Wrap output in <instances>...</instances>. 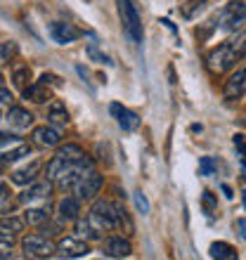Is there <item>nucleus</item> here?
Segmentation results:
<instances>
[{"label": "nucleus", "instance_id": "1", "mask_svg": "<svg viewBox=\"0 0 246 260\" xmlns=\"http://www.w3.org/2000/svg\"><path fill=\"white\" fill-rule=\"evenodd\" d=\"M90 218L104 230H121L123 225L133 230V222L126 215V208H121L114 201H107V199H95V204L90 208Z\"/></svg>", "mask_w": 246, "mask_h": 260}, {"label": "nucleus", "instance_id": "2", "mask_svg": "<svg viewBox=\"0 0 246 260\" xmlns=\"http://www.w3.org/2000/svg\"><path fill=\"white\" fill-rule=\"evenodd\" d=\"M118 12H121V21L133 43H142V19H140V10H137L135 0H116Z\"/></svg>", "mask_w": 246, "mask_h": 260}, {"label": "nucleus", "instance_id": "3", "mask_svg": "<svg viewBox=\"0 0 246 260\" xmlns=\"http://www.w3.org/2000/svg\"><path fill=\"white\" fill-rule=\"evenodd\" d=\"M21 248L31 258H50L57 251V244L45 234H26L21 237Z\"/></svg>", "mask_w": 246, "mask_h": 260}, {"label": "nucleus", "instance_id": "4", "mask_svg": "<svg viewBox=\"0 0 246 260\" xmlns=\"http://www.w3.org/2000/svg\"><path fill=\"white\" fill-rule=\"evenodd\" d=\"M241 57L237 52V45L234 43H220L218 48L213 50L211 55H208V67L213 71H227V69H232L234 64L239 62Z\"/></svg>", "mask_w": 246, "mask_h": 260}, {"label": "nucleus", "instance_id": "5", "mask_svg": "<svg viewBox=\"0 0 246 260\" xmlns=\"http://www.w3.org/2000/svg\"><path fill=\"white\" fill-rule=\"evenodd\" d=\"M102 187H104L102 175L97 171H88L71 189H74V197H78L81 201H93V199H97V194H100Z\"/></svg>", "mask_w": 246, "mask_h": 260}, {"label": "nucleus", "instance_id": "6", "mask_svg": "<svg viewBox=\"0 0 246 260\" xmlns=\"http://www.w3.org/2000/svg\"><path fill=\"white\" fill-rule=\"evenodd\" d=\"M246 24V3L244 0H232L225 7V12L220 17V26L225 31H239Z\"/></svg>", "mask_w": 246, "mask_h": 260}, {"label": "nucleus", "instance_id": "7", "mask_svg": "<svg viewBox=\"0 0 246 260\" xmlns=\"http://www.w3.org/2000/svg\"><path fill=\"white\" fill-rule=\"evenodd\" d=\"M31 140H34V144L45 147V149L59 147L62 144V128H57V125H52V123L38 125V128H34V133H31Z\"/></svg>", "mask_w": 246, "mask_h": 260}, {"label": "nucleus", "instance_id": "8", "mask_svg": "<svg viewBox=\"0 0 246 260\" xmlns=\"http://www.w3.org/2000/svg\"><path fill=\"white\" fill-rule=\"evenodd\" d=\"M109 111H111V116L116 118V123L121 125L126 133H133V130H137L140 125H142V118L137 116L135 111H130L128 107H123V104H118V102L111 104Z\"/></svg>", "mask_w": 246, "mask_h": 260}, {"label": "nucleus", "instance_id": "9", "mask_svg": "<svg viewBox=\"0 0 246 260\" xmlns=\"http://www.w3.org/2000/svg\"><path fill=\"white\" fill-rule=\"evenodd\" d=\"M57 251L64 258H83L90 253V246L81 237H62V239H57Z\"/></svg>", "mask_w": 246, "mask_h": 260}, {"label": "nucleus", "instance_id": "10", "mask_svg": "<svg viewBox=\"0 0 246 260\" xmlns=\"http://www.w3.org/2000/svg\"><path fill=\"white\" fill-rule=\"evenodd\" d=\"M50 194H52V180H36L19 194V201L21 204H34V201H41V199H50Z\"/></svg>", "mask_w": 246, "mask_h": 260}, {"label": "nucleus", "instance_id": "11", "mask_svg": "<svg viewBox=\"0 0 246 260\" xmlns=\"http://www.w3.org/2000/svg\"><path fill=\"white\" fill-rule=\"evenodd\" d=\"M130 253H133V246L123 237H107L102 241V255L107 258H128Z\"/></svg>", "mask_w": 246, "mask_h": 260}, {"label": "nucleus", "instance_id": "12", "mask_svg": "<svg viewBox=\"0 0 246 260\" xmlns=\"http://www.w3.org/2000/svg\"><path fill=\"white\" fill-rule=\"evenodd\" d=\"M57 218L59 222H76L81 218V199L78 197H64L57 204Z\"/></svg>", "mask_w": 246, "mask_h": 260}, {"label": "nucleus", "instance_id": "13", "mask_svg": "<svg viewBox=\"0 0 246 260\" xmlns=\"http://www.w3.org/2000/svg\"><path fill=\"white\" fill-rule=\"evenodd\" d=\"M244 92H246V67L237 69V71L225 81V88H223L225 100H237V97H241Z\"/></svg>", "mask_w": 246, "mask_h": 260}, {"label": "nucleus", "instance_id": "14", "mask_svg": "<svg viewBox=\"0 0 246 260\" xmlns=\"http://www.w3.org/2000/svg\"><path fill=\"white\" fill-rule=\"evenodd\" d=\"M50 36H52V41L59 43V45H69V43H74L76 38H81V31L74 28L71 24H62V21H57V24L50 26Z\"/></svg>", "mask_w": 246, "mask_h": 260}, {"label": "nucleus", "instance_id": "15", "mask_svg": "<svg viewBox=\"0 0 246 260\" xmlns=\"http://www.w3.org/2000/svg\"><path fill=\"white\" fill-rule=\"evenodd\" d=\"M74 232L76 237H81V239H90V241H97L102 239V234H100V225H97L95 220L90 218H78L74 222Z\"/></svg>", "mask_w": 246, "mask_h": 260}, {"label": "nucleus", "instance_id": "16", "mask_svg": "<svg viewBox=\"0 0 246 260\" xmlns=\"http://www.w3.org/2000/svg\"><path fill=\"white\" fill-rule=\"evenodd\" d=\"M21 97L34 104H45L50 100V90H48V85H43V83L38 81V83H31V85H26V88L21 90Z\"/></svg>", "mask_w": 246, "mask_h": 260}, {"label": "nucleus", "instance_id": "17", "mask_svg": "<svg viewBox=\"0 0 246 260\" xmlns=\"http://www.w3.org/2000/svg\"><path fill=\"white\" fill-rule=\"evenodd\" d=\"M48 123L57 125V128H64V125H69V111L67 107L59 102V100H52L48 107Z\"/></svg>", "mask_w": 246, "mask_h": 260}, {"label": "nucleus", "instance_id": "18", "mask_svg": "<svg viewBox=\"0 0 246 260\" xmlns=\"http://www.w3.org/2000/svg\"><path fill=\"white\" fill-rule=\"evenodd\" d=\"M5 118L14 125V128H28V125L34 123V114L26 109H21V107H10Z\"/></svg>", "mask_w": 246, "mask_h": 260}, {"label": "nucleus", "instance_id": "19", "mask_svg": "<svg viewBox=\"0 0 246 260\" xmlns=\"http://www.w3.org/2000/svg\"><path fill=\"white\" fill-rule=\"evenodd\" d=\"M38 171H41V164H38V161H34V164L26 166V168L14 171L12 173V182H14V185H21V187H28L31 182H36V175H38Z\"/></svg>", "mask_w": 246, "mask_h": 260}, {"label": "nucleus", "instance_id": "20", "mask_svg": "<svg viewBox=\"0 0 246 260\" xmlns=\"http://www.w3.org/2000/svg\"><path fill=\"white\" fill-rule=\"evenodd\" d=\"M208 255L218 260H234L237 258V251L230 244H225V241H213L211 248H208Z\"/></svg>", "mask_w": 246, "mask_h": 260}, {"label": "nucleus", "instance_id": "21", "mask_svg": "<svg viewBox=\"0 0 246 260\" xmlns=\"http://www.w3.org/2000/svg\"><path fill=\"white\" fill-rule=\"evenodd\" d=\"M55 156L64 158V161H78L81 156H85V151L81 149V144L67 142V144H59V147H57V154H55Z\"/></svg>", "mask_w": 246, "mask_h": 260}, {"label": "nucleus", "instance_id": "22", "mask_svg": "<svg viewBox=\"0 0 246 260\" xmlns=\"http://www.w3.org/2000/svg\"><path fill=\"white\" fill-rule=\"evenodd\" d=\"M24 220H26V225L41 227L50 220V211L48 208H26V211H24Z\"/></svg>", "mask_w": 246, "mask_h": 260}, {"label": "nucleus", "instance_id": "23", "mask_svg": "<svg viewBox=\"0 0 246 260\" xmlns=\"http://www.w3.org/2000/svg\"><path fill=\"white\" fill-rule=\"evenodd\" d=\"M26 156H31V144H26V142H19L14 149H10V151H3V164H14V161H21V158H26Z\"/></svg>", "mask_w": 246, "mask_h": 260}, {"label": "nucleus", "instance_id": "24", "mask_svg": "<svg viewBox=\"0 0 246 260\" xmlns=\"http://www.w3.org/2000/svg\"><path fill=\"white\" fill-rule=\"evenodd\" d=\"M31 69L26 67V64H14L12 67V83L14 85H19L21 90L26 88V85H31Z\"/></svg>", "mask_w": 246, "mask_h": 260}, {"label": "nucleus", "instance_id": "25", "mask_svg": "<svg viewBox=\"0 0 246 260\" xmlns=\"http://www.w3.org/2000/svg\"><path fill=\"white\" fill-rule=\"evenodd\" d=\"M24 225H26V220H24V215H21V218H17V215H12V218H7V215H3V232L19 234L21 230H24Z\"/></svg>", "mask_w": 246, "mask_h": 260}, {"label": "nucleus", "instance_id": "26", "mask_svg": "<svg viewBox=\"0 0 246 260\" xmlns=\"http://www.w3.org/2000/svg\"><path fill=\"white\" fill-rule=\"evenodd\" d=\"M19 52V48H17V43L14 41H3V48H0V62L3 64H10L12 62V57Z\"/></svg>", "mask_w": 246, "mask_h": 260}, {"label": "nucleus", "instance_id": "27", "mask_svg": "<svg viewBox=\"0 0 246 260\" xmlns=\"http://www.w3.org/2000/svg\"><path fill=\"white\" fill-rule=\"evenodd\" d=\"M216 171H218V164H216V158H211V156H201V158H199V175L208 178V175H213Z\"/></svg>", "mask_w": 246, "mask_h": 260}, {"label": "nucleus", "instance_id": "28", "mask_svg": "<svg viewBox=\"0 0 246 260\" xmlns=\"http://www.w3.org/2000/svg\"><path fill=\"white\" fill-rule=\"evenodd\" d=\"M133 199H135L137 211L142 213V215H147V213H149V201H147V197L142 194V189H135V192H133Z\"/></svg>", "mask_w": 246, "mask_h": 260}, {"label": "nucleus", "instance_id": "29", "mask_svg": "<svg viewBox=\"0 0 246 260\" xmlns=\"http://www.w3.org/2000/svg\"><path fill=\"white\" fill-rule=\"evenodd\" d=\"M88 57H90V59H95V62H100V64H111V59L97 50L95 43H90V45H88Z\"/></svg>", "mask_w": 246, "mask_h": 260}, {"label": "nucleus", "instance_id": "30", "mask_svg": "<svg viewBox=\"0 0 246 260\" xmlns=\"http://www.w3.org/2000/svg\"><path fill=\"white\" fill-rule=\"evenodd\" d=\"M234 149H237V154H239V158H241V164L246 166V137L244 135H234Z\"/></svg>", "mask_w": 246, "mask_h": 260}, {"label": "nucleus", "instance_id": "31", "mask_svg": "<svg viewBox=\"0 0 246 260\" xmlns=\"http://www.w3.org/2000/svg\"><path fill=\"white\" fill-rule=\"evenodd\" d=\"M201 204H204V211L206 213H213V211H216V206H218V204H216V197H213L211 192L201 194Z\"/></svg>", "mask_w": 246, "mask_h": 260}, {"label": "nucleus", "instance_id": "32", "mask_svg": "<svg viewBox=\"0 0 246 260\" xmlns=\"http://www.w3.org/2000/svg\"><path fill=\"white\" fill-rule=\"evenodd\" d=\"M62 230V225H57V222H45V225H41V234H45V237H57Z\"/></svg>", "mask_w": 246, "mask_h": 260}, {"label": "nucleus", "instance_id": "33", "mask_svg": "<svg viewBox=\"0 0 246 260\" xmlns=\"http://www.w3.org/2000/svg\"><path fill=\"white\" fill-rule=\"evenodd\" d=\"M3 149H7V144H19V142H24L19 135H12V133H7V130H3Z\"/></svg>", "mask_w": 246, "mask_h": 260}, {"label": "nucleus", "instance_id": "34", "mask_svg": "<svg viewBox=\"0 0 246 260\" xmlns=\"http://www.w3.org/2000/svg\"><path fill=\"white\" fill-rule=\"evenodd\" d=\"M41 83L43 85H59V78L55 74H43L41 76Z\"/></svg>", "mask_w": 246, "mask_h": 260}, {"label": "nucleus", "instance_id": "35", "mask_svg": "<svg viewBox=\"0 0 246 260\" xmlns=\"http://www.w3.org/2000/svg\"><path fill=\"white\" fill-rule=\"evenodd\" d=\"M0 97H3V100H0V102H3V107H10V104H12V95H10L7 85H3V88H0Z\"/></svg>", "mask_w": 246, "mask_h": 260}, {"label": "nucleus", "instance_id": "36", "mask_svg": "<svg viewBox=\"0 0 246 260\" xmlns=\"http://www.w3.org/2000/svg\"><path fill=\"white\" fill-rule=\"evenodd\" d=\"M234 227H237V232H239V237L246 241V218H239L237 222H234Z\"/></svg>", "mask_w": 246, "mask_h": 260}, {"label": "nucleus", "instance_id": "37", "mask_svg": "<svg viewBox=\"0 0 246 260\" xmlns=\"http://www.w3.org/2000/svg\"><path fill=\"white\" fill-rule=\"evenodd\" d=\"M223 192H225V197H227V199H232V197H234V194H232V189H230V187H227V185H223Z\"/></svg>", "mask_w": 246, "mask_h": 260}, {"label": "nucleus", "instance_id": "38", "mask_svg": "<svg viewBox=\"0 0 246 260\" xmlns=\"http://www.w3.org/2000/svg\"><path fill=\"white\" fill-rule=\"evenodd\" d=\"M244 208H246V189H244Z\"/></svg>", "mask_w": 246, "mask_h": 260}, {"label": "nucleus", "instance_id": "39", "mask_svg": "<svg viewBox=\"0 0 246 260\" xmlns=\"http://www.w3.org/2000/svg\"><path fill=\"white\" fill-rule=\"evenodd\" d=\"M244 3H246V0H244Z\"/></svg>", "mask_w": 246, "mask_h": 260}]
</instances>
